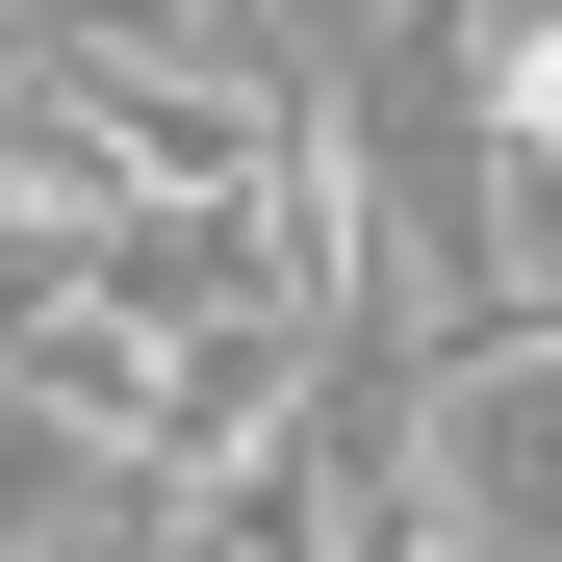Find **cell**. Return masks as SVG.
<instances>
[{"instance_id": "6da1fadb", "label": "cell", "mask_w": 562, "mask_h": 562, "mask_svg": "<svg viewBox=\"0 0 562 562\" xmlns=\"http://www.w3.org/2000/svg\"><path fill=\"white\" fill-rule=\"evenodd\" d=\"M409 486H435L460 562H562V307L409 358Z\"/></svg>"}, {"instance_id": "7a4b0ae2", "label": "cell", "mask_w": 562, "mask_h": 562, "mask_svg": "<svg viewBox=\"0 0 562 562\" xmlns=\"http://www.w3.org/2000/svg\"><path fill=\"white\" fill-rule=\"evenodd\" d=\"M103 486H128V460H103V435H77L52 384H0V562H52V537H77V512H103Z\"/></svg>"}, {"instance_id": "3957f363", "label": "cell", "mask_w": 562, "mask_h": 562, "mask_svg": "<svg viewBox=\"0 0 562 562\" xmlns=\"http://www.w3.org/2000/svg\"><path fill=\"white\" fill-rule=\"evenodd\" d=\"M103 512H128V486H103ZM103 512H77V537H52V562H103Z\"/></svg>"}]
</instances>
